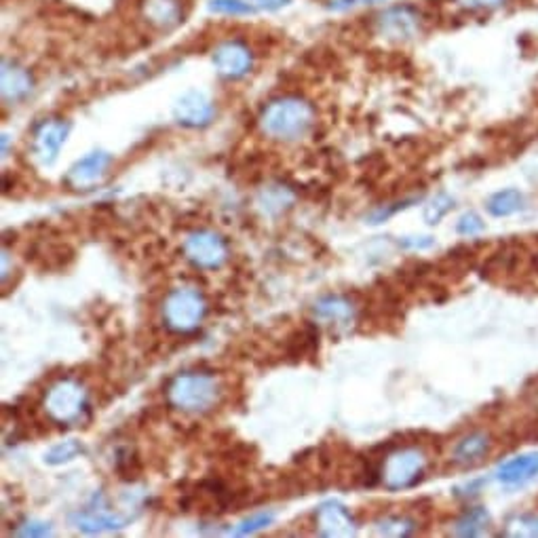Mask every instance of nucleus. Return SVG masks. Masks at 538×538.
Here are the masks:
<instances>
[{"mask_svg": "<svg viewBox=\"0 0 538 538\" xmlns=\"http://www.w3.org/2000/svg\"><path fill=\"white\" fill-rule=\"evenodd\" d=\"M291 203H294V193L287 187H268L258 196L262 213L271 215V218H277L285 209H290Z\"/></svg>", "mask_w": 538, "mask_h": 538, "instance_id": "19", "label": "nucleus"}, {"mask_svg": "<svg viewBox=\"0 0 538 538\" xmlns=\"http://www.w3.org/2000/svg\"><path fill=\"white\" fill-rule=\"evenodd\" d=\"M70 123L68 121H45L34 131V152L43 163H53L57 159L59 148L68 140Z\"/></svg>", "mask_w": 538, "mask_h": 538, "instance_id": "13", "label": "nucleus"}, {"mask_svg": "<svg viewBox=\"0 0 538 538\" xmlns=\"http://www.w3.org/2000/svg\"><path fill=\"white\" fill-rule=\"evenodd\" d=\"M134 517L135 516H131V513H121V511L110 509V505H108L104 494H95L93 500L89 502L85 509L76 511L70 519L79 530L91 532L93 534V532L125 528V525H127Z\"/></svg>", "mask_w": 538, "mask_h": 538, "instance_id": "8", "label": "nucleus"}, {"mask_svg": "<svg viewBox=\"0 0 538 538\" xmlns=\"http://www.w3.org/2000/svg\"><path fill=\"white\" fill-rule=\"evenodd\" d=\"M502 536L513 538H536L538 536V517L534 513H519L507 522Z\"/></svg>", "mask_w": 538, "mask_h": 538, "instance_id": "22", "label": "nucleus"}, {"mask_svg": "<svg viewBox=\"0 0 538 538\" xmlns=\"http://www.w3.org/2000/svg\"><path fill=\"white\" fill-rule=\"evenodd\" d=\"M315 524L319 536H352L357 530L351 511L336 500H327L317 507Z\"/></svg>", "mask_w": 538, "mask_h": 538, "instance_id": "12", "label": "nucleus"}, {"mask_svg": "<svg viewBox=\"0 0 538 538\" xmlns=\"http://www.w3.org/2000/svg\"><path fill=\"white\" fill-rule=\"evenodd\" d=\"M142 15L151 26L171 30L182 22V0H143Z\"/></svg>", "mask_w": 538, "mask_h": 538, "instance_id": "16", "label": "nucleus"}, {"mask_svg": "<svg viewBox=\"0 0 538 538\" xmlns=\"http://www.w3.org/2000/svg\"><path fill=\"white\" fill-rule=\"evenodd\" d=\"M213 65L220 76L229 81H239L247 76L254 68V53L243 40H224L213 49Z\"/></svg>", "mask_w": 538, "mask_h": 538, "instance_id": "9", "label": "nucleus"}, {"mask_svg": "<svg viewBox=\"0 0 538 538\" xmlns=\"http://www.w3.org/2000/svg\"><path fill=\"white\" fill-rule=\"evenodd\" d=\"M538 475V452H528L502 463L496 471V480L502 486H522Z\"/></svg>", "mask_w": 538, "mask_h": 538, "instance_id": "14", "label": "nucleus"}, {"mask_svg": "<svg viewBox=\"0 0 538 538\" xmlns=\"http://www.w3.org/2000/svg\"><path fill=\"white\" fill-rule=\"evenodd\" d=\"M315 110L307 100L277 98L262 108L260 127L268 137L279 142H296L313 129Z\"/></svg>", "mask_w": 538, "mask_h": 538, "instance_id": "1", "label": "nucleus"}, {"mask_svg": "<svg viewBox=\"0 0 538 538\" xmlns=\"http://www.w3.org/2000/svg\"><path fill=\"white\" fill-rule=\"evenodd\" d=\"M422 28L421 11L410 7V4H395L382 11L376 20V32L382 39L393 40V43H408L416 39Z\"/></svg>", "mask_w": 538, "mask_h": 538, "instance_id": "7", "label": "nucleus"}, {"mask_svg": "<svg viewBox=\"0 0 538 538\" xmlns=\"http://www.w3.org/2000/svg\"><path fill=\"white\" fill-rule=\"evenodd\" d=\"M81 454H85V447H82L81 441L68 439V441H62V444L53 446L51 450L45 454V463L51 466H57V464L70 463V460L79 458Z\"/></svg>", "mask_w": 538, "mask_h": 538, "instance_id": "23", "label": "nucleus"}, {"mask_svg": "<svg viewBox=\"0 0 538 538\" xmlns=\"http://www.w3.org/2000/svg\"><path fill=\"white\" fill-rule=\"evenodd\" d=\"M486 230V222L482 220L480 213L466 212L458 218L456 222V232L460 237H477Z\"/></svg>", "mask_w": 538, "mask_h": 538, "instance_id": "28", "label": "nucleus"}, {"mask_svg": "<svg viewBox=\"0 0 538 538\" xmlns=\"http://www.w3.org/2000/svg\"><path fill=\"white\" fill-rule=\"evenodd\" d=\"M110 163H112V157L108 152L104 151L89 152L87 157L79 159L70 167L68 176H65V182H68V187H72L74 190L93 188L95 184H100L101 179L106 178Z\"/></svg>", "mask_w": 538, "mask_h": 538, "instance_id": "10", "label": "nucleus"}, {"mask_svg": "<svg viewBox=\"0 0 538 538\" xmlns=\"http://www.w3.org/2000/svg\"><path fill=\"white\" fill-rule=\"evenodd\" d=\"M490 447H492L490 435L482 433V430H475V433L464 435V438L454 446L452 458L454 463H458L460 466H475L488 456Z\"/></svg>", "mask_w": 538, "mask_h": 538, "instance_id": "17", "label": "nucleus"}, {"mask_svg": "<svg viewBox=\"0 0 538 538\" xmlns=\"http://www.w3.org/2000/svg\"><path fill=\"white\" fill-rule=\"evenodd\" d=\"M315 315L327 321L346 323L355 317V308L343 296H325L315 304Z\"/></svg>", "mask_w": 538, "mask_h": 538, "instance_id": "20", "label": "nucleus"}, {"mask_svg": "<svg viewBox=\"0 0 538 538\" xmlns=\"http://www.w3.org/2000/svg\"><path fill=\"white\" fill-rule=\"evenodd\" d=\"M209 11L218 15H254L256 7L254 4L245 3V0H209Z\"/></svg>", "mask_w": 538, "mask_h": 538, "instance_id": "25", "label": "nucleus"}, {"mask_svg": "<svg viewBox=\"0 0 538 538\" xmlns=\"http://www.w3.org/2000/svg\"><path fill=\"white\" fill-rule=\"evenodd\" d=\"M49 532H51L49 524L34 522V519H30V522H23L20 528L13 532V534L15 536H47Z\"/></svg>", "mask_w": 538, "mask_h": 538, "instance_id": "30", "label": "nucleus"}, {"mask_svg": "<svg viewBox=\"0 0 538 538\" xmlns=\"http://www.w3.org/2000/svg\"><path fill=\"white\" fill-rule=\"evenodd\" d=\"M452 207H454V199L450 195H446V193L435 195L433 199L429 201V205H424V213H422L424 222L430 226L438 224L441 218H446V215L452 212Z\"/></svg>", "mask_w": 538, "mask_h": 538, "instance_id": "24", "label": "nucleus"}, {"mask_svg": "<svg viewBox=\"0 0 538 538\" xmlns=\"http://www.w3.org/2000/svg\"><path fill=\"white\" fill-rule=\"evenodd\" d=\"M456 4L471 13H494L509 7L511 0H456Z\"/></svg>", "mask_w": 538, "mask_h": 538, "instance_id": "29", "label": "nucleus"}, {"mask_svg": "<svg viewBox=\"0 0 538 538\" xmlns=\"http://www.w3.org/2000/svg\"><path fill=\"white\" fill-rule=\"evenodd\" d=\"M43 408L53 422L76 424L89 412V395L79 380L62 378L45 393Z\"/></svg>", "mask_w": 538, "mask_h": 538, "instance_id": "3", "label": "nucleus"}, {"mask_svg": "<svg viewBox=\"0 0 538 538\" xmlns=\"http://www.w3.org/2000/svg\"><path fill=\"white\" fill-rule=\"evenodd\" d=\"M435 241L430 237H405L404 239V247L410 249H429L433 247Z\"/></svg>", "mask_w": 538, "mask_h": 538, "instance_id": "32", "label": "nucleus"}, {"mask_svg": "<svg viewBox=\"0 0 538 538\" xmlns=\"http://www.w3.org/2000/svg\"><path fill=\"white\" fill-rule=\"evenodd\" d=\"M220 382L207 372L179 374L167 386V399L176 410L207 412L220 402Z\"/></svg>", "mask_w": 538, "mask_h": 538, "instance_id": "2", "label": "nucleus"}, {"mask_svg": "<svg viewBox=\"0 0 538 538\" xmlns=\"http://www.w3.org/2000/svg\"><path fill=\"white\" fill-rule=\"evenodd\" d=\"M274 522V516L273 513H256V516H251L245 519V522H241L237 525L235 530H232V534L235 536H247V534H254V532H260L268 528Z\"/></svg>", "mask_w": 538, "mask_h": 538, "instance_id": "27", "label": "nucleus"}, {"mask_svg": "<svg viewBox=\"0 0 538 538\" xmlns=\"http://www.w3.org/2000/svg\"><path fill=\"white\" fill-rule=\"evenodd\" d=\"M424 469H427V456H424L421 447H397V450L388 454L385 463H382L380 482L385 483L391 492H397V490L416 486V483L422 480Z\"/></svg>", "mask_w": 538, "mask_h": 538, "instance_id": "5", "label": "nucleus"}, {"mask_svg": "<svg viewBox=\"0 0 538 538\" xmlns=\"http://www.w3.org/2000/svg\"><path fill=\"white\" fill-rule=\"evenodd\" d=\"M173 117L182 127H207L213 121V104L203 91H188L176 101Z\"/></svg>", "mask_w": 538, "mask_h": 538, "instance_id": "11", "label": "nucleus"}, {"mask_svg": "<svg viewBox=\"0 0 538 538\" xmlns=\"http://www.w3.org/2000/svg\"><path fill=\"white\" fill-rule=\"evenodd\" d=\"M490 516L486 509L475 507V509L466 511L463 517L454 524V534L456 536H480L488 530Z\"/></svg>", "mask_w": 538, "mask_h": 538, "instance_id": "21", "label": "nucleus"}, {"mask_svg": "<svg viewBox=\"0 0 538 538\" xmlns=\"http://www.w3.org/2000/svg\"><path fill=\"white\" fill-rule=\"evenodd\" d=\"M184 256L193 262L196 268L215 271L229 260V245L218 232L195 230L184 239Z\"/></svg>", "mask_w": 538, "mask_h": 538, "instance_id": "6", "label": "nucleus"}, {"mask_svg": "<svg viewBox=\"0 0 538 538\" xmlns=\"http://www.w3.org/2000/svg\"><path fill=\"white\" fill-rule=\"evenodd\" d=\"M524 203L525 199L519 190L507 188L490 196L486 203V209L490 215H494V218H509V215L522 212Z\"/></svg>", "mask_w": 538, "mask_h": 538, "instance_id": "18", "label": "nucleus"}, {"mask_svg": "<svg viewBox=\"0 0 538 538\" xmlns=\"http://www.w3.org/2000/svg\"><path fill=\"white\" fill-rule=\"evenodd\" d=\"M254 3H260L265 9L277 11V9L287 7V4H290V0H254Z\"/></svg>", "mask_w": 538, "mask_h": 538, "instance_id": "34", "label": "nucleus"}, {"mask_svg": "<svg viewBox=\"0 0 538 538\" xmlns=\"http://www.w3.org/2000/svg\"><path fill=\"white\" fill-rule=\"evenodd\" d=\"M0 89H3V100L4 101H22L28 98L32 91L34 81L30 76V72L23 65L15 62H3V74H0Z\"/></svg>", "mask_w": 538, "mask_h": 538, "instance_id": "15", "label": "nucleus"}, {"mask_svg": "<svg viewBox=\"0 0 538 538\" xmlns=\"http://www.w3.org/2000/svg\"><path fill=\"white\" fill-rule=\"evenodd\" d=\"M525 402H528L530 408L538 414V380L534 382V388H528V391H525Z\"/></svg>", "mask_w": 538, "mask_h": 538, "instance_id": "33", "label": "nucleus"}, {"mask_svg": "<svg viewBox=\"0 0 538 538\" xmlns=\"http://www.w3.org/2000/svg\"><path fill=\"white\" fill-rule=\"evenodd\" d=\"M416 530V524L410 517L395 516V517H385L378 522V532L385 536H410Z\"/></svg>", "mask_w": 538, "mask_h": 538, "instance_id": "26", "label": "nucleus"}, {"mask_svg": "<svg viewBox=\"0 0 538 538\" xmlns=\"http://www.w3.org/2000/svg\"><path fill=\"white\" fill-rule=\"evenodd\" d=\"M412 201H404V203H395V205H386V207H380L376 209V212L369 213V224H380V222H386L388 218H391L393 213H397L399 209H405L410 205Z\"/></svg>", "mask_w": 538, "mask_h": 538, "instance_id": "31", "label": "nucleus"}, {"mask_svg": "<svg viewBox=\"0 0 538 538\" xmlns=\"http://www.w3.org/2000/svg\"><path fill=\"white\" fill-rule=\"evenodd\" d=\"M207 315V302L193 287H179L165 298L163 321L171 332L190 334L199 330Z\"/></svg>", "mask_w": 538, "mask_h": 538, "instance_id": "4", "label": "nucleus"}]
</instances>
